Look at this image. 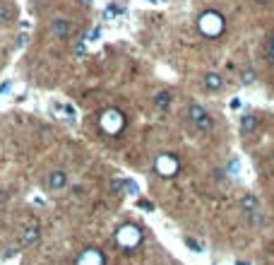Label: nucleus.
Instances as JSON below:
<instances>
[{
  "mask_svg": "<svg viewBox=\"0 0 274 265\" xmlns=\"http://www.w3.org/2000/svg\"><path fill=\"white\" fill-rule=\"evenodd\" d=\"M0 202H5V193L2 191H0Z\"/></svg>",
  "mask_w": 274,
  "mask_h": 265,
  "instance_id": "obj_19",
  "label": "nucleus"
},
{
  "mask_svg": "<svg viewBox=\"0 0 274 265\" xmlns=\"http://www.w3.org/2000/svg\"><path fill=\"white\" fill-rule=\"evenodd\" d=\"M258 126H260V118H258L255 114H248V116H243V121H241V132H243V135H250V132L258 131Z\"/></svg>",
  "mask_w": 274,
  "mask_h": 265,
  "instance_id": "obj_11",
  "label": "nucleus"
},
{
  "mask_svg": "<svg viewBox=\"0 0 274 265\" xmlns=\"http://www.w3.org/2000/svg\"><path fill=\"white\" fill-rule=\"evenodd\" d=\"M253 2H255V5H267L270 0H253Z\"/></svg>",
  "mask_w": 274,
  "mask_h": 265,
  "instance_id": "obj_18",
  "label": "nucleus"
},
{
  "mask_svg": "<svg viewBox=\"0 0 274 265\" xmlns=\"http://www.w3.org/2000/svg\"><path fill=\"white\" fill-rule=\"evenodd\" d=\"M188 121L198 128V131H212V126H214V121H212V116L207 114V109L202 104H190V109H188Z\"/></svg>",
  "mask_w": 274,
  "mask_h": 265,
  "instance_id": "obj_4",
  "label": "nucleus"
},
{
  "mask_svg": "<svg viewBox=\"0 0 274 265\" xmlns=\"http://www.w3.org/2000/svg\"><path fill=\"white\" fill-rule=\"evenodd\" d=\"M99 126H101V131L108 132V135H118L125 128V116L121 114V109H106L101 114V118H99Z\"/></svg>",
  "mask_w": 274,
  "mask_h": 265,
  "instance_id": "obj_2",
  "label": "nucleus"
},
{
  "mask_svg": "<svg viewBox=\"0 0 274 265\" xmlns=\"http://www.w3.org/2000/svg\"><path fill=\"white\" fill-rule=\"evenodd\" d=\"M202 82H205V87L209 92H219L224 87V77L219 72H207L205 77H202Z\"/></svg>",
  "mask_w": 274,
  "mask_h": 265,
  "instance_id": "obj_10",
  "label": "nucleus"
},
{
  "mask_svg": "<svg viewBox=\"0 0 274 265\" xmlns=\"http://www.w3.org/2000/svg\"><path fill=\"white\" fill-rule=\"evenodd\" d=\"M39 239H41V229L39 227H29L24 232V236H22V246H34Z\"/></svg>",
  "mask_w": 274,
  "mask_h": 265,
  "instance_id": "obj_13",
  "label": "nucleus"
},
{
  "mask_svg": "<svg viewBox=\"0 0 274 265\" xmlns=\"http://www.w3.org/2000/svg\"><path fill=\"white\" fill-rule=\"evenodd\" d=\"M75 265H104V258H101V253L99 251H84L79 258H77V263Z\"/></svg>",
  "mask_w": 274,
  "mask_h": 265,
  "instance_id": "obj_9",
  "label": "nucleus"
},
{
  "mask_svg": "<svg viewBox=\"0 0 274 265\" xmlns=\"http://www.w3.org/2000/svg\"><path fill=\"white\" fill-rule=\"evenodd\" d=\"M68 174L65 171H61V169H53L51 174H48V179H46V186H48V191H53V193H58V191H63L65 186H68Z\"/></svg>",
  "mask_w": 274,
  "mask_h": 265,
  "instance_id": "obj_7",
  "label": "nucleus"
},
{
  "mask_svg": "<svg viewBox=\"0 0 274 265\" xmlns=\"http://www.w3.org/2000/svg\"><path fill=\"white\" fill-rule=\"evenodd\" d=\"M224 17L219 15V12H214V10H207L200 15V19H198V29H200V34L207 36V39H216V36H221V32H224Z\"/></svg>",
  "mask_w": 274,
  "mask_h": 265,
  "instance_id": "obj_1",
  "label": "nucleus"
},
{
  "mask_svg": "<svg viewBox=\"0 0 274 265\" xmlns=\"http://www.w3.org/2000/svg\"><path fill=\"white\" fill-rule=\"evenodd\" d=\"M17 19V7L12 2H0V24H10Z\"/></svg>",
  "mask_w": 274,
  "mask_h": 265,
  "instance_id": "obj_8",
  "label": "nucleus"
},
{
  "mask_svg": "<svg viewBox=\"0 0 274 265\" xmlns=\"http://www.w3.org/2000/svg\"><path fill=\"white\" fill-rule=\"evenodd\" d=\"M255 82V72L253 70H245L243 72V84H253Z\"/></svg>",
  "mask_w": 274,
  "mask_h": 265,
  "instance_id": "obj_15",
  "label": "nucleus"
},
{
  "mask_svg": "<svg viewBox=\"0 0 274 265\" xmlns=\"http://www.w3.org/2000/svg\"><path fill=\"white\" fill-rule=\"evenodd\" d=\"M241 207H243L245 215H255L260 210V200L255 198V196H243L241 198Z\"/></svg>",
  "mask_w": 274,
  "mask_h": 265,
  "instance_id": "obj_12",
  "label": "nucleus"
},
{
  "mask_svg": "<svg viewBox=\"0 0 274 265\" xmlns=\"http://www.w3.org/2000/svg\"><path fill=\"white\" fill-rule=\"evenodd\" d=\"M154 104H156V109L166 111V109L171 106V94H168V92H159V94L154 97Z\"/></svg>",
  "mask_w": 274,
  "mask_h": 265,
  "instance_id": "obj_14",
  "label": "nucleus"
},
{
  "mask_svg": "<svg viewBox=\"0 0 274 265\" xmlns=\"http://www.w3.org/2000/svg\"><path fill=\"white\" fill-rule=\"evenodd\" d=\"M139 241H142V232H139V227L137 224H123L118 232H116V244L121 246V248H137L139 246Z\"/></svg>",
  "mask_w": 274,
  "mask_h": 265,
  "instance_id": "obj_3",
  "label": "nucleus"
},
{
  "mask_svg": "<svg viewBox=\"0 0 274 265\" xmlns=\"http://www.w3.org/2000/svg\"><path fill=\"white\" fill-rule=\"evenodd\" d=\"M185 244H188L193 251H200V244H195V239H193V236H188V239H185Z\"/></svg>",
  "mask_w": 274,
  "mask_h": 265,
  "instance_id": "obj_16",
  "label": "nucleus"
},
{
  "mask_svg": "<svg viewBox=\"0 0 274 265\" xmlns=\"http://www.w3.org/2000/svg\"><path fill=\"white\" fill-rule=\"evenodd\" d=\"M48 32H51L53 39H70L75 34V24L70 19H65V17H56V19H51Z\"/></svg>",
  "mask_w": 274,
  "mask_h": 265,
  "instance_id": "obj_5",
  "label": "nucleus"
},
{
  "mask_svg": "<svg viewBox=\"0 0 274 265\" xmlns=\"http://www.w3.org/2000/svg\"><path fill=\"white\" fill-rule=\"evenodd\" d=\"M270 61L274 63V39H272V44H270Z\"/></svg>",
  "mask_w": 274,
  "mask_h": 265,
  "instance_id": "obj_17",
  "label": "nucleus"
},
{
  "mask_svg": "<svg viewBox=\"0 0 274 265\" xmlns=\"http://www.w3.org/2000/svg\"><path fill=\"white\" fill-rule=\"evenodd\" d=\"M154 166H156V171H159L161 176H173V174L178 171V159H176L173 154H161Z\"/></svg>",
  "mask_w": 274,
  "mask_h": 265,
  "instance_id": "obj_6",
  "label": "nucleus"
}]
</instances>
